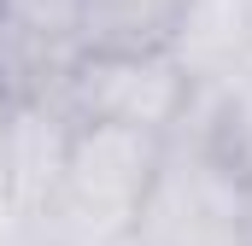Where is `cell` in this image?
<instances>
[{"instance_id": "cell-1", "label": "cell", "mask_w": 252, "mask_h": 246, "mask_svg": "<svg viewBox=\"0 0 252 246\" xmlns=\"http://www.w3.org/2000/svg\"><path fill=\"white\" fill-rule=\"evenodd\" d=\"M129 246H252L247 164L223 147L211 112L199 106V88L182 123L164 135Z\"/></svg>"}, {"instance_id": "cell-2", "label": "cell", "mask_w": 252, "mask_h": 246, "mask_svg": "<svg viewBox=\"0 0 252 246\" xmlns=\"http://www.w3.org/2000/svg\"><path fill=\"white\" fill-rule=\"evenodd\" d=\"M158 153L164 135L118 123H70L59 182L30 229V246H129Z\"/></svg>"}, {"instance_id": "cell-3", "label": "cell", "mask_w": 252, "mask_h": 246, "mask_svg": "<svg viewBox=\"0 0 252 246\" xmlns=\"http://www.w3.org/2000/svg\"><path fill=\"white\" fill-rule=\"evenodd\" d=\"M53 100L76 123L170 135L182 112L193 106V82L170 53H82Z\"/></svg>"}, {"instance_id": "cell-4", "label": "cell", "mask_w": 252, "mask_h": 246, "mask_svg": "<svg viewBox=\"0 0 252 246\" xmlns=\"http://www.w3.org/2000/svg\"><path fill=\"white\" fill-rule=\"evenodd\" d=\"M82 59V0H0V94H59Z\"/></svg>"}, {"instance_id": "cell-5", "label": "cell", "mask_w": 252, "mask_h": 246, "mask_svg": "<svg viewBox=\"0 0 252 246\" xmlns=\"http://www.w3.org/2000/svg\"><path fill=\"white\" fill-rule=\"evenodd\" d=\"M170 59L188 70L193 88H217L252 59V24L241 0H188Z\"/></svg>"}, {"instance_id": "cell-6", "label": "cell", "mask_w": 252, "mask_h": 246, "mask_svg": "<svg viewBox=\"0 0 252 246\" xmlns=\"http://www.w3.org/2000/svg\"><path fill=\"white\" fill-rule=\"evenodd\" d=\"M188 0H82V53H170Z\"/></svg>"}, {"instance_id": "cell-7", "label": "cell", "mask_w": 252, "mask_h": 246, "mask_svg": "<svg viewBox=\"0 0 252 246\" xmlns=\"http://www.w3.org/2000/svg\"><path fill=\"white\" fill-rule=\"evenodd\" d=\"M0 246H30L18 199H12V158H6V94H0Z\"/></svg>"}, {"instance_id": "cell-8", "label": "cell", "mask_w": 252, "mask_h": 246, "mask_svg": "<svg viewBox=\"0 0 252 246\" xmlns=\"http://www.w3.org/2000/svg\"><path fill=\"white\" fill-rule=\"evenodd\" d=\"M241 6H247V24H252V0H241Z\"/></svg>"}]
</instances>
